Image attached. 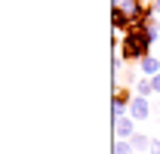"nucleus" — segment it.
<instances>
[{
	"label": "nucleus",
	"instance_id": "obj_1",
	"mask_svg": "<svg viewBox=\"0 0 160 154\" xmlns=\"http://www.w3.org/2000/svg\"><path fill=\"white\" fill-rule=\"evenodd\" d=\"M157 43V31H126L120 43V56L132 65H139L145 56H151V46Z\"/></svg>",
	"mask_w": 160,
	"mask_h": 154
},
{
	"label": "nucleus",
	"instance_id": "obj_2",
	"mask_svg": "<svg viewBox=\"0 0 160 154\" xmlns=\"http://www.w3.org/2000/svg\"><path fill=\"white\" fill-rule=\"evenodd\" d=\"M132 99H136V90H132V86H126V83H117V86H114V117L129 114Z\"/></svg>",
	"mask_w": 160,
	"mask_h": 154
},
{
	"label": "nucleus",
	"instance_id": "obj_3",
	"mask_svg": "<svg viewBox=\"0 0 160 154\" xmlns=\"http://www.w3.org/2000/svg\"><path fill=\"white\" fill-rule=\"evenodd\" d=\"M129 117L136 120V123H142V120H148L151 117V99H132V105H129Z\"/></svg>",
	"mask_w": 160,
	"mask_h": 154
},
{
	"label": "nucleus",
	"instance_id": "obj_4",
	"mask_svg": "<svg viewBox=\"0 0 160 154\" xmlns=\"http://www.w3.org/2000/svg\"><path fill=\"white\" fill-rule=\"evenodd\" d=\"M114 133H117V139H132V136H136V120L129 114L114 117Z\"/></svg>",
	"mask_w": 160,
	"mask_h": 154
},
{
	"label": "nucleus",
	"instance_id": "obj_5",
	"mask_svg": "<svg viewBox=\"0 0 160 154\" xmlns=\"http://www.w3.org/2000/svg\"><path fill=\"white\" fill-rule=\"evenodd\" d=\"M111 25H114L117 34H126V31H129V13H126V9H117V6H111Z\"/></svg>",
	"mask_w": 160,
	"mask_h": 154
},
{
	"label": "nucleus",
	"instance_id": "obj_6",
	"mask_svg": "<svg viewBox=\"0 0 160 154\" xmlns=\"http://www.w3.org/2000/svg\"><path fill=\"white\" fill-rule=\"evenodd\" d=\"M139 71H142V77L160 74V59H157V56H145V59L139 62Z\"/></svg>",
	"mask_w": 160,
	"mask_h": 154
},
{
	"label": "nucleus",
	"instance_id": "obj_7",
	"mask_svg": "<svg viewBox=\"0 0 160 154\" xmlns=\"http://www.w3.org/2000/svg\"><path fill=\"white\" fill-rule=\"evenodd\" d=\"M132 90H136V96H139V99H151V96H154V86H151V77H139Z\"/></svg>",
	"mask_w": 160,
	"mask_h": 154
},
{
	"label": "nucleus",
	"instance_id": "obj_8",
	"mask_svg": "<svg viewBox=\"0 0 160 154\" xmlns=\"http://www.w3.org/2000/svg\"><path fill=\"white\" fill-rule=\"evenodd\" d=\"M129 142H132V148H136V151H151V142H154V139H151V136H145V133H136Z\"/></svg>",
	"mask_w": 160,
	"mask_h": 154
},
{
	"label": "nucleus",
	"instance_id": "obj_9",
	"mask_svg": "<svg viewBox=\"0 0 160 154\" xmlns=\"http://www.w3.org/2000/svg\"><path fill=\"white\" fill-rule=\"evenodd\" d=\"M114 154H136V148H132L129 139H117L114 142Z\"/></svg>",
	"mask_w": 160,
	"mask_h": 154
},
{
	"label": "nucleus",
	"instance_id": "obj_10",
	"mask_svg": "<svg viewBox=\"0 0 160 154\" xmlns=\"http://www.w3.org/2000/svg\"><path fill=\"white\" fill-rule=\"evenodd\" d=\"M111 6H117V9H126V13H132V9L139 6V0H114Z\"/></svg>",
	"mask_w": 160,
	"mask_h": 154
},
{
	"label": "nucleus",
	"instance_id": "obj_11",
	"mask_svg": "<svg viewBox=\"0 0 160 154\" xmlns=\"http://www.w3.org/2000/svg\"><path fill=\"white\" fill-rule=\"evenodd\" d=\"M151 86H154V96H160V74L151 77Z\"/></svg>",
	"mask_w": 160,
	"mask_h": 154
},
{
	"label": "nucleus",
	"instance_id": "obj_12",
	"mask_svg": "<svg viewBox=\"0 0 160 154\" xmlns=\"http://www.w3.org/2000/svg\"><path fill=\"white\" fill-rule=\"evenodd\" d=\"M154 16H160V0H154Z\"/></svg>",
	"mask_w": 160,
	"mask_h": 154
}]
</instances>
